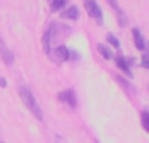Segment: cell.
Listing matches in <instances>:
<instances>
[{
  "mask_svg": "<svg viewBox=\"0 0 149 143\" xmlns=\"http://www.w3.org/2000/svg\"><path fill=\"white\" fill-rule=\"evenodd\" d=\"M20 96H21V100L24 101V104L26 105V108L31 112V114H33L36 118H38L39 121L43 120V113H42V109L39 108L38 102H37L36 97L33 96V93H31L26 87H22V88L20 89Z\"/></svg>",
  "mask_w": 149,
  "mask_h": 143,
  "instance_id": "cell-1",
  "label": "cell"
},
{
  "mask_svg": "<svg viewBox=\"0 0 149 143\" xmlns=\"http://www.w3.org/2000/svg\"><path fill=\"white\" fill-rule=\"evenodd\" d=\"M84 5H85V9L88 11L89 16L94 17L97 20V22L100 25H102L103 22V16H102V9L101 7L97 4L95 0H84Z\"/></svg>",
  "mask_w": 149,
  "mask_h": 143,
  "instance_id": "cell-2",
  "label": "cell"
},
{
  "mask_svg": "<svg viewBox=\"0 0 149 143\" xmlns=\"http://www.w3.org/2000/svg\"><path fill=\"white\" fill-rule=\"evenodd\" d=\"M0 55H1L3 60L5 62V64L10 66L13 63V60H15V57H13V53L9 50V47L5 45L4 39L0 37Z\"/></svg>",
  "mask_w": 149,
  "mask_h": 143,
  "instance_id": "cell-3",
  "label": "cell"
},
{
  "mask_svg": "<svg viewBox=\"0 0 149 143\" xmlns=\"http://www.w3.org/2000/svg\"><path fill=\"white\" fill-rule=\"evenodd\" d=\"M58 97H59L60 101L68 104L71 108L76 107V95L73 93L72 89H65V91H62L59 95H58Z\"/></svg>",
  "mask_w": 149,
  "mask_h": 143,
  "instance_id": "cell-4",
  "label": "cell"
},
{
  "mask_svg": "<svg viewBox=\"0 0 149 143\" xmlns=\"http://www.w3.org/2000/svg\"><path fill=\"white\" fill-rule=\"evenodd\" d=\"M55 57H56L60 62H65V60L70 59V50H68L64 45L58 46L56 49H55Z\"/></svg>",
  "mask_w": 149,
  "mask_h": 143,
  "instance_id": "cell-5",
  "label": "cell"
},
{
  "mask_svg": "<svg viewBox=\"0 0 149 143\" xmlns=\"http://www.w3.org/2000/svg\"><path fill=\"white\" fill-rule=\"evenodd\" d=\"M132 34H134V39H135V45L139 50H144L145 49V41L144 38L141 37V33L137 28H134L132 29Z\"/></svg>",
  "mask_w": 149,
  "mask_h": 143,
  "instance_id": "cell-6",
  "label": "cell"
},
{
  "mask_svg": "<svg viewBox=\"0 0 149 143\" xmlns=\"http://www.w3.org/2000/svg\"><path fill=\"white\" fill-rule=\"evenodd\" d=\"M80 16L79 13V9H77V7H74V5H72V7H70L67 11H64V12L62 13V17L63 18H70V20H77Z\"/></svg>",
  "mask_w": 149,
  "mask_h": 143,
  "instance_id": "cell-7",
  "label": "cell"
},
{
  "mask_svg": "<svg viewBox=\"0 0 149 143\" xmlns=\"http://www.w3.org/2000/svg\"><path fill=\"white\" fill-rule=\"evenodd\" d=\"M116 66H118V68H120L124 74H127L130 78H132L131 68H130V66L127 64V62H126V59H124V58H122V57L116 58Z\"/></svg>",
  "mask_w": 149,
  "mask_h": 143,
  "instance_id": "cell-8",
  "label": "cell"
},
{
  "mask_svg": "<svg viewBox=\"0 0 149 143\" xmlns=\"http://www.w3.org/2000/svg\"><path fill=\"white\" fill-rule=\"evenodd\" d=\"M50 38H51V32H45L43 37H42V46H43V50L46 54H50Z\"/></svg>",
  "mask_w": 149,
  "mask_h": 143,
  "instance_id": "cell-9",
  "label": "cell"
},
{
  "mask_svg": "<svg viewBox=\"0 0 149 143\" xmlns=\"http://www.w3.org/2000/svg\"><path fill=\"white\" fill-rule=\"evenodd\" d=\"M97 49L105 59H111V58H113V54H111L110 49H107V46H105V45H102V43H98Z\"/></svg>",
  "mask_w": 149,
  "mask_h": 143,
  "instance_id": "cell-10",
  "label": "cell"
},
{
  "mask_svg": "<svg viewBox=\"0 0 149 143\" xmlns=\"http://www.w3.org/2000/svg\"><path fill=\"white\" fill-rule=\"evenodd\" d=\"M141 123H143V128H144L145 131L149 130V114L148 112H141Z\"/></svg>",
  "mask_w": 149,
  "mask_h": 143,
  "instance_id": "cell-11",
  "label": "cell"
},
{
  "mask_svg": "<svg viewBox=\"0 0 149 143\" xmlns=\"http://www.w3.org/2000/svg\"><path fill=\"white\" fill-rule=\"evenodd\" d=\"M116 17H118V22H119V25H120L122 28H123V26H126V24H127V18H126V16H124L123 11L119 9L118 12H116Z\"/></svg>",
  "mask_w": 149,
  "mask_h": 143,
  "instance_id": "cell-12",
  "label": "cell"
},
{
  "mask_svg": "<svg viewBox=\"0 0 149 143\" xmlns=\"http://www.w3.org/2000/svg\"><path fill=\"white\" fill-rule=\"evenodd\" d=\"M65 5V0H52L51 9L52 11H59Z\"/></svg>",
  "mask_w": 149,
  "mask_h": 143,
  "instance_id": "cell-13",
  "label": "cell"
},
{
  "mask_svg": "<svg viewBox=\"0 0 149 143\" xmlns=\"http://www.w3.org/2000/svg\"><path fill=\"white\" fill-rule=\"evenodd\" d=\"M106 39H107L109 43L113 45L114 47H119V46H120V42H119V39L115 38L113 34H107V36H106Z\"/></svg>",
  "mask_w": 149,
  "mask_h": 143,
  "instance_id": "cell-14",
  "label": "cell"
},
{
  "mask_svg": "<svg viewBox=\"0 0 149 143\" xmlns=\"http://www.w3.org/2000/svg\"><path fill=\"white\" fill-rule=\"evenodd\" d=\"M107 3H109V4H110V5H111V7H113V8H114V9H115V11H116V12H118V11H119V9H120V8H119V7H118V1H116V0H107Z\"/></svg>",
  "mask_w": 149,
  "mask_h": 143,
  "instance_id": "cell-15",
  "label": "cell"
},
{
  "mask_svg": "<svg viewBox=\"0 0 149 143\" xmlns=\"http://www.w3.org/2000/svg\"><path fill=\"white\" fill-rule=\"evenodd\" d=\"M141 62H143V67H144V68L149 67V64H148V55L147 54L143 55V60H141Z\"/></svg>",
  "mask_w": 149,
  "mask_h": 143,
  "instance_id": "cell-16",
  "label": "cell"
},
{
  "mask_svg": "<svg viewBox=\"0 0 149 143\" xmlns=\"http://www.w3.org/2000/svg\"><path fill=\"white\" fill-rule=\"evenodd\" d=\"M0 87H3V88L7 87V80H5L4 78H0Z\"/></svg>",
  "mask_w": 149,
  "mask_h": 143,
  "instance_id": "cell-17",
  "label": "cell"
}]
</instances>
